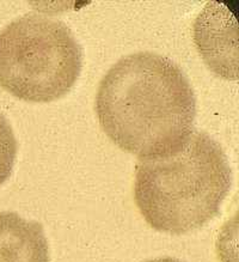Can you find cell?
<instances>
[{
	"instance_id": "3",
	"label": "cell",
	"mask_w": 239,
	"mask_h": 262,
	"mask_svg": "<svg viewBox=\"0 0 239 262\" xmlns=\"http://www.w3.org/2000/svg\"><path fill=\"white\" fill-rule=\"evenodd\" d=\"M83 49L61 20L28 13L0 31V85L19 100L52 102L80 76Z\"/></svg>"
},
{
	"instance_id": "1",
	"label": "cell",
	"mask_w": 239,
	"mask_h": 262,
	"mask_svg": "<svg viewBox=\"0 0 239 262\" xmlns=\"http://www.w3.org/2000/svg\"><path fill=\"white\" fill-rule=\"evenodd\" d=\"M94 108L109 139L140 161L176 154L194 133L193 86L177 63L157 53H134L114 63Z\"/></svg>"
},
{
	"instance_id": "5",
	"label": "cell",
	"mask_w": 239,
	"mask_h": 262,
	"mask_svg": "<svg viewBox=\"0 0 239 262\" xmlns=\"http://www.w3.org/2000/svg\"><path fill=\"white\" fill-rule=\"evenodd\" d=\"M18 144L11 123L0 113V186L8 181L15 166Z\"/></svg>"
},
{
	"instance_id": "6",
	"label": "cell",
	"mask_w": 239,
	"mask_h": 262,
	"mask_svg": "<svg viewBox=\"0 0 239 262\" xmlns=\"http://www.w3.org/2000/svg\"><path fill=\"white\" fill-rule=\"evenodd\" d=\"M144 262H183L181 260H177L175 257H159V258H152V260H147Z\"/></svg>"
},
{
	"instance_id": "2",
	"label": "cell",
	"mask_w": 239,
	"mask_h": 262,
	"mask_svg": "<svg viewBox=\"0 0 239 262\" xmlns=\"http://www.w3.org/2000/svg\"><path fill=\"white\" fill-rule=\"evenodd\" d=\"M232 170L223 147L205 132H194L169 157L140 161L134 201L151 228L184 235L205 226L230 193Z\"/></svg>"
},
{
	"instance_id": "4",
	"label": "cell",
	"mask_w": 239,
	"mask_h": 262,
	"mask_svg": "<svg viewBox=\"0 0 239 262\" xmlns=\"http://www.w3.org/2000/svg\"><path fill=\"white\" fill-rule=\"evenodd\" d=\"M0 262H51L43 226L16 212H0Z\"/></svg>"
}]
</instances>
